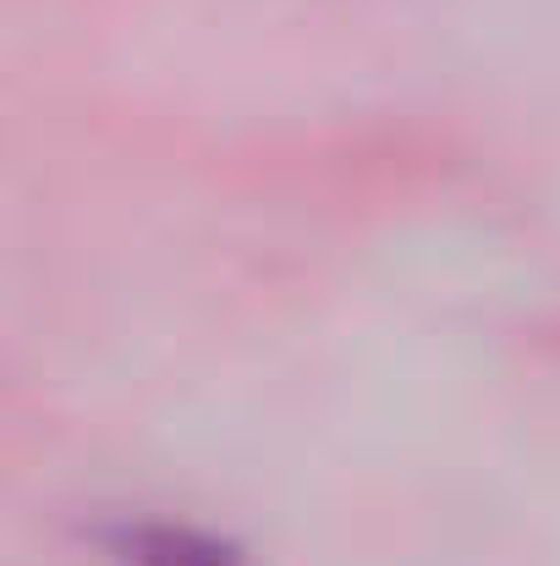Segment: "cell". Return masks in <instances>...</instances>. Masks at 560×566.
<instances>
[{
    "label": "cell",
    "instance_id": "obj_1",
    "mask_svg": "<svg viewBox=\"0 0 560 566\" xmlns=\"http://www.w3.org/2000/svg\"><path fill=\"white\" fill-rule=\"evenodd\" d=\"M127 566H242L220 539L182 528V523H127L116 539Z\"/></svg>",
    "mask_w": 560,
    "mask_h": 566
}]
</instances>
